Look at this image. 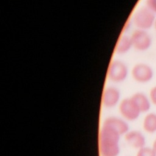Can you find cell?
I'll return each instance as SVG.
<instances>
[{
	"label": "cell",
	"mask_w": 156,
	"mask_h": 156,
	"mask_svg": "<svg viewBox=\"0 0 156 156\" xmlns=\"http://www.w3.org/2000/svg\"><path fill=\"white\" fill-rule=\"evenodd\" d=\"M131 74L135 81L139 83H146L152 79L154 73L150 66L146 63H140L133 66Z\"/></svg>",
	"instance_id": "8992f818"
},
{
	"label": "cell",
	"mask_w": 156,
	"mask_h": 156,
	"mask_svg": "<svg viewBox=\"0 0 156 156\" xmlns=\"http://www.w3.org/2000/svg\"><path fill=\"white\" fill-rule=\"evenodd\" d=\"M150 98L152 103L156 105V86L153 87L150 91Z\"/></svg>",
	"instance_id": "9a60e30c"
},
{
	"label": "cell",
	"mask_w": 156,
	"mask_h": 156,
	"mask_svg": "<svg viewBox=\"0 0 156 156\" xmlns=\"http://www.w3.org/2000/svg\"><path fill=\"white\" fill-rule=\"evenodd\" d=\"M119 99L120 92L119 90L114 87H107L102 93V104L107 108H112L118 104Z\"/></svg>",
	"instance_id": "52a82bcc"
},
{
	"label": "cell",
	"mask_w": 156,
	"mask_h": 156,
	"mask_svg": "<svg viewBox=\"0 0 156 156\" xmlns=\"http://www.w3.org/2000/svg\"><path fill=\"white\" fill-rule=\"evenodd\" d=\"M144 130L150 133L156 131V114L151 113L147 114L143 121Z\"/></svg>",
	"instance_id": "7c38bea8"
},
{
	"label": "cell",
	"mask_w": 156,
	"mask_h": 156,
	"mask_svg": "<svg viewBox=\"0 0 156 156\" xmlns=\"http://www.w3.org/2000/svg\"><path fill=\"white\" fill-rule=\"evenodd\" d=\"M154 27H155V30H156V19H155V23H154Z\"/></svg>",
	"instance_id": "e0dca14e"
},
{
	"label": "cell",
	"mask_w": 156,
	"mask_h": 156,
	"mask_svg": "<svg viewBox=\"0 0 156 156\" xmlns=\"http://www.w3.org/2000/svg\"><path fill=\"white\" fill-rule=\"evenodd\" d=\"M124 138L127 143L133 148L140 149L144 147L145 138L140 131H128L125 134Z\"/></svg>",
	"instance_id": "9c48e42d"
},
{
	"label": "cell",
	"mask_w": 156,
	"mask_h": 156,
	"mask_svg": "<svg viewBox=\"0 0 156 156\" xmlns=\"http://www.w3.org/2000/svg\"><path fill=\"white\" fill-rule=\"evenodd\" d=\"M131 98L138 105L141 113L147 112L151 107L150 102L147 97L143 93H136Z\"/></svg>",
	"instance_id": "8fae6325"
},
{
	"label": "cell",
	"mask_w": 156,
	"mask_h": 156,
	"mask_svg": "<svg viewBox=\"0 0 156 156\" xmlns=\"http://www.w3.org/2000/svg\"><path fill=\"white\" fill-rule=\"evenodd\" d=\"M132 47L130 37L122 35L120 37L116 43L115 51L119 54H124L127 52Z\"/></svg>",
	"instance_id": "30bf717a"
},
{
	"label": "cell",
	"mask_w": 156,
	"mask_h": 156,
	"mask_svg": "<svg viewBox=\"0 0 156 156\" xmlns=\"http://www.w3.org/2000/svg\"><path fill=\"white\" fill-rule=\"evenodd\" d=\"M155 13L146 6L138 9L133 16V23L139 29L147 30L151 28L155 21Z\"/></svg>",
	"instance_id": "7a4b0ae2"
},
{
	"label": "cell",
	"mask_w": 156,
	"mask_h": 156,
	"mask_svg": "<svg viewBox=\"0 0 156 156\" xmlns=\"http://www.w3.org/2000/svg\"><path fill=\"white\" fill-rule=\"evenodd\" d=\"M120 135L112 129L102 126L99 133V150L101 156H118Z\"/></svg>",
	"instance_id": "6da1fadb"
},
{
	"label": "cell",
	"mask_w": 156,
	"mask_h": 156,
	"mask_svg": "<svg viewBox=\"0 0 156 156\" xmlns=\"http://www.w3.org/2000/svg\"><path fill=\"white\" fill-rule=\"evenodd\" d=\"M136 156H156V152L153 149L143 147L139 149Z\"/></svg>",
	"instance_id": "4fadbf2b"
},
{
	"label": "cell",
	"mask_w": 156,
	"mask_h": 156,
	"mask_svg": "<svg viewBox=\"0 0 156 156\" xmlns=\"http://www.w3.org/2000/svg\"><path fill=\"white\" fill-rule=\"evenodd\" d=\"M119 112L124 118L129 121L135 120L141 113L138 105L131 97L125 98L119 102Z\"/></svg>",
	"instance_id": "3957f363"
},
{
	"label": "cell",
	"mask_w": 156,
	"mask_h": 156,
	"mask_svg": "<svg viewBox=\"0 0 156 156\" xmlns=\"http://www.w3.org/2000/svg\"><path fill=\"white\" fill-rule=\"evenodd\" d=\"M102 126L107 127L116 132L120 135L129 131V125L121 118L116 116H108L103 121Z\"/></svg>",
	"instance_id": "ba28073f"
},
{
	"label": "cell",
	"mask_w": 156,
	"mask_h": 156,
	"mask_svg": "<svg viewBox=\"0 0 156 156\" xmlns=\"http://www.w3.org/2000/svg\"><path fill=\"white\" fill-rule=\"evenodd\" d=\"M154 151L156 152V139L154 141V143H153V148H152Z\"/></svg>",
	"instance_id": "2e32d148"
},
{
	"label": "cell",
	"mask_w": 156,
	"mask_h": 156,
	"mask_svg": "<svg viewBox=\"0 0 156 156\" xmlns=\"http://www.w3.org/2000/svg\"><path fill=\"white\" fill-rule=\"evenodd\" d=\"M146 7L156 13V0H146Z\"/></svg>",
	"instance_id": "5bb4252c"
},
{
	"label": "cell",
	"mask_w": 156,
	"mask_h": 156,
	"mask_svg": "<svg viewBox=\"0 0 156 156\" xmlns=\"http://www.w3.org/2000/svg\"><path fill=\"white\" fill-rule=\"evenodd\" d=\"M128 74V68L126 65L118 60L111 62L107 71L108 79L113 82L119 83L124 81Z\"/></svg>",
	"instance_id": "277c9868"
},
{
	"label": "cell",
	"mask_w": 156,
	"mask_h": 156,
	"mask_svg": "<svg viewBox=\"0 0 156 156\" xmlns=\"http://www.w3.org/2000/svg\"><path fill=\"white\" fill-rule=\"evenodd\" d=\"M132 46L139 51L147 50L151 46L152 38L147 30L136 29L130 36Z\"/></svg>",
	"instance_id": "5b68a950"
}]
</instances>
